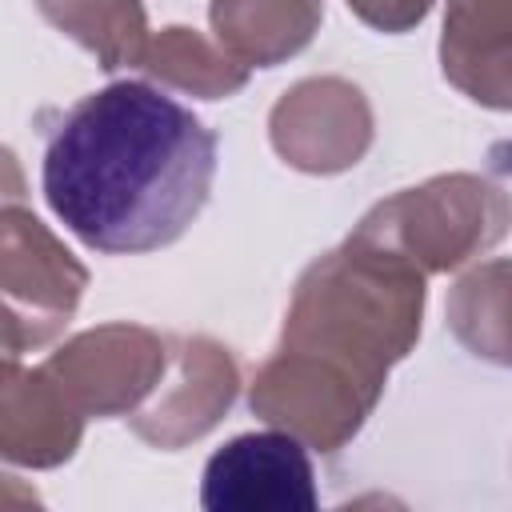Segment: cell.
I'll use <instances>...</instances> for the list:
<instances>
[{"instance_id":"1","label":"cell","mask_w":512,"mask_h":512,"mask_svg":"<svg viewBox=\"0 0 512 512\" xmlns=\"http://www.w3.org/2000/svg\"><path fill=\"white\" fill-rule=\"evenodd\" d=\"M212 172L216 136L140 80L84 96L44 148V196L96 252L172 244L204 208Z\"/></svg>"},{"instance_id":"2","label":"cell","mask_w":512,"mask_h":512,"mask_svg":"<svg viewBox=\"0 0 512 512\" xmlns=\"http://www.w3.org/2000/svg\"><path fill=\"white\" fill-rule=\"evenodd\" d=\"M204 508H316L312 464L292 436L252 432L208 460Z\"/></svg>"}]
</instances>
